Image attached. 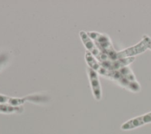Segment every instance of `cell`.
Listing matches in <instances>:
<instances>
[{"label":"cell","mask_w":151,"mask_h":134,"mask_svg":"<svg viewBox=\"0 0 151 134\" xmlns=\"http://www.w3.org/2000/svg\"><path fill=\"white\" fill-rule=\"evenodd\" d=\"M101 76L131 92L138 93L141 90L140 84L129 66L117 70L110 71L104 68Z\"/></svg>","instance_id":"6da1fadb"},{"label":"cell","mask_w":151,"mask_h":134,"mask_svg":"<svg viewBox=\"0 0 151 134\" xmlns=\"http://www.w3.org/2000/svg\"><path fill=\"white\" fill-rule=\"evenodd\" d=\"M87 34L103 53L107 55L111 60L117 59V51L114 49L111 39L107 34L95 31H88Z\"/></svg>","instance_id":"7a4b0ae2"},{"label":"cell","mask_w":151,"mask_h":134,"mask_svg":"<svg viewBox=\"0 0 151 134\" xmlns=\"http://www.w3.org/2000/svg\"><path fill=\"white\" fill-rule=\"evenodd\" d=\"M48 100L47 97L40 94H30L23 97H14L0 94V103L12 106H21L26 102L40 103Z\"/></svg>","instance_id":"3957f363"},{"label":"cell","mask_w":151,"mask_h":134,"mask_svg":"<svg viewBox=\"0 0 151 134\" xmlns=\"http://www.w3.org/2000/svg\"><path fill=\"white\" fill-rule=\"evenodd\" d=\"M79 35L84 47L100 63L110 60L109 57L103 53L96 45L94 41L88 37L87 32L84 31H80ZM111 60V59H110Z\"/></svg>","instance_id":"277c9868"},{"label":"cell","mask_w":151,"mask_h":134,"mask_svg":"<svg viewBox=\"0 0 151 134\" xmlns=\"http://www.w3.org/2000/svg\"><path fill=\"white\" fill-rule=\"evenodd\" d=\"M151 123V111L139 116L132 118L121 125L123 130H129Z\"/></svg>","instance_id":"5b68a950"},{"label":"cell","mask_w":151,"mask_h":134,"mask_svg":"<svg viewBox=\"0 0 151 134\" xmlns=\"http://www.w3.org/2000/svg\"><path fill=\"white\" fill-rule=\"evenodd\" d=\"M87 73L93 97L96 100L100 101L102 97V90L99 74L88 67L87 68Z\"/></svg>","instance_id":"8992f818"},{"label":"cell","mask_w":151,"mask_h":134,"mask_svg":"<svg viewBox=\"0 0 151 134\" xmlns=\"http://www.w3.org/2000/svg\"><path fill=\"white\" fill-rule=\"evenodd\" d=\"M147 50V49L145 43L142 40H141L135 45L117 51V59L135 57L136 55L143 53Z\"/></svg>","instance_id":"52a82bcc"},{"label":"cell","mask_w":151,"mask_h":134,"mask_svg":"<svg viewBox=\"0 0 151 134\" xmlns=\"http://www.w3.org/2000/svg\"><path fill=\"white\" fill-rule=\"evenodd\" d=\"M135 57L124 58H117L115 60H108L100 63L101 66L107 70H117L129 66V64L134 61Z\"/></svg>","instance_id":"ba28073f"},{"label":"cell","mask_w":151,"mask_h":134,"mask_svg":"<svg viewBox=\"0 0 151 134\" xmlns=\"http://www.w3.org/2000/svg\"><path fill=\"white\" fill-rule=\"evenodd\" d=\"M85 60L90 68L96 71L98 74L101 71L103 68L100 63L87 50L85 53Z\"/></svg>","instance_id":"9c48e42d"},{"label":"cell","mask_w":151,"mask_h":134,"mask_svg":"<svg viewBox=\"0 0 151 134\" xmlns=\"http://www.w3.org/2000/svg\"><path fill=\"white\" fill-rule=\"evenodd\" d=\"M24 108L22 106H12L8 104L0 103V113L4 114L21 113L23 112Z\"/></svg>","instance_id":"30bf717a"},{"label":"cell","mask_w":151,"mask_h":134,"mask_svg":"<svg viewBox=\"0 0 151 134\" xmlns=\"http://www.w3.org/2000/svg\"><path fill=\"white\" fill-rule=\"evenodd\" d=\"M142 40L145 43L147 49L151 50V38L147 34H143Z\"/></svg>","instance_id":"8fae6325"}]
</instances>
